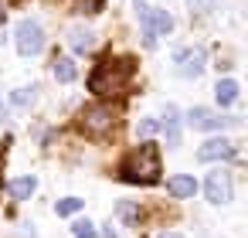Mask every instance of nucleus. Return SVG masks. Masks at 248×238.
I'll list each match as a JSON object with an SVG mask.
<instances>
[{"mask_svg": "<svg viewBox=\"0 0 248 238\" xmlns=\"http://www.w3.org/2000/svg\"><path fill=\"white\" fill-rule=\"evenodd\" d=\"M133 72H136V62L133 58H112L106 55L92 75H89V92L99 95V99H109V95H119L126 92V85L133 82Z\"/></svg>", "mask_w": 248, "mask_h": 238, "instance_id": "obj_1", "label": "nucleus"}, {"mask_svg": "<svg viewBox=\"0 0 248 238\" xmlns=\"http://www.w3.org/2000/svg\"><path fill=\"white\" fill-rule=\"evenodd\" d=\"M160 174H163V167H160V150H156V143H140V146H136L133 153H126L123 163H119V180H123V184L150 187V184L160 180Z\"/></svg>", "mask_w": 248, "mask_h": 238, "instance_id": "obj_2", "label": "nucleus"}, {"mask_svg": "<svg viewBox=\"0 0 248 238\" xmlns=\"http://www.w3.org/2000/svg\"><path fill=\"white\" fill-rule=\"evenodd\" d=\"M112 126H116V112L109 106H85L78 112V129L85 136H106Z\"/></svg>", "mask_w": 248, "mask_h": 238, "instance_id": "obj_3", "label": "nucleus"}, {"mask_svg": "<svg viewBox=\"0 0 248 238\" xmlns=\"http://www.w3.org/2000/svg\"><path fill=\"white\" fill-rule=\"evenodd\" d=\"M14 38H17V51H21L24 58H34V55L45 51V31H41L38 21H21Z\"/></svg>", "mask_w": 248, "mask_h": 238, "instance_id": "obj_4", "label": "nucleus"}, {"mask_svg": "<svg viewBox=\"0 0 248 238\" xmlns=\"http://www.w3.org/2000/svg\"><path fill=\"white\" fill-rule=\"evenodd\" d=\"M204 194H207V201H211V204H228V201H231V194H234V187H231V174H228L224 167L211 170V174H207V180H204Z\"/></svg>", "mask_w": 248, "mask_h": 238, "instance_id": "obj_5", "label": "nucleus"}, {"mask_svg": "<svg viewBox=\"0 0 248 238\" xmlns=\"http://www.w3.org/2000/svg\"><path fill=\"white\" fill-rule=\"evenodd\" d=\"M187 123H190L194 129H228V126H234L238 119H231V116H221V112H214V109H204V106H194V109L187 112Z\"/></svg>", "mask_w": 248, "mask_h": 238, "instance_id": "obj_6", "label": "nucleus"}, {"mask_svg": "<svg viewBox=\"0 0 248 238\" xmlns=\"http://www.w3.org/2000/svg\"><path fill=\"white\" fill-rule=\"evenodd\" d=\"M204 62H207L204 48H184V51H177V72L184 79H197L204 72Z\"/></svg>", "mask_w": 248, "mask_h": 238, "instance_id": "obj_7", "label": "nucleus"}, {"mask_svg": "<svg viewBox=\"0 0 248 238\" xmlns=\"http://www.w3.org/2000/svg\"><path fill=\"white\" fill-rule=\"evenodd\" d=\"M238 150H234V143H228L224 136L221 140H207L201 150H197V160L201 163H214V160H231Z\"/></svg>", "mask_w": 248, "mask_h": 238, "instance_id": "obj_8", "label": "nucleus"}, {"mask_svg": "<svg viewBox=\"0 0 248 238\" xmlns=\"http://www.w3.org/2000/svg\"><path fill=\"white\" fill-rule=\"evenodd\" d=\"M136 17H140V24H143V45H146V48H153V45H156L153 7H150V4H143V0H136Z\"/></svg>", "mask_w": 248, "mask_h": 238, "instance_id": "obj_9", "label": "nucleus"}, {"mask_svg": "<svg viewBox=\"0 0 248 238\" xmlns=\"http://www.w3.org/2000/svg\"><path fill=\"white\" fill-rule=\"evenodd\" d=\"M160 126L167 133V146H180V112H177V106H167Z\"/></svg>", "mask_w": 248, "mask_h": 238, "instance_id": "obj_10", "label": "nucleus"}, {"mask_svg": "<svg viewBox=\"0 0 248 238\" xmlns=\"http://www.w3.org/2000/svg\"><path fill=\"white\" fill-rule=\"evenodd\" d=\"M167 190H170L173 197H194V190H197V180H194L190 174H173V177L167 180Z\"/></svg>", "mask_w": 248, "mask_h": 238, "instance_id": "obj_11", "label": "nucleus"}, {"mask_svg": "<svg viewBox=\"0 0 248 238\" xmlns=\"http://www.w3.org/2000/svg\"><path fill=\"white\" fill-rule=\"evenodd\" d=\"M7 190H11L14 201H28V197L38 190V180H34V177H17V180L7 184Z\"/></svg>", "mask_w": 248, "mask_h": 238, "instance_id": "obj_12", "label": "nucleus"}, {"mask_svg": "<svg viewBox=\"0 0 248 238\" xmlns=\"http://www.w3.org/2000/svg\"><path fill=\"white\" fill-rule=\"evenodd\" d=\"M68 45H72L75 51H89V48L95 45V34L85 31V28H72V31H68Z\"/></svg>", "mask_w": 248, "mask_h": 238, "instance_id": "obj_13", "label": "nucleus"}, {"mask_svg": "<svg viewBox=\"0 0 248 238\" xmlns=\"http://www.w3.org/2000/svg\"><path fill=\"white\" fill-rule=\"evenodd\" d=\"M55 79H58L62 85L75 82V79H78V68H75V62H72V58H55Z\"/></svg>", "mask_w": 248, "mask_h": 238, "instance_id": "obj_14", "label": "nucleus"}, {"mask_svg": "<svg viewBox=\"0 0 248 238\" xmlns=\"http://www.w3.org/2000/svg\"><path fill=\"white\" fill-rule=\"evenodd\" d=\"M214 95H217V102H221V106H231V102L238 99V82H231V79H221V82L214 85Z\"/></svg>", "mask_w": 248, "mask_h": 238, "instance_id": "obj_15", "label": "nucleus"}, {"mask_svg": "<svg viewBox=\"0 0 248 238\" xmlns=\"http://www.w3.org/2000/svg\"><path fill=\"white\" fill-rule=\"evenodd\" d=\"M153 28H156V34H170L173 31V17L167 11H156L153 7Z\"/></svg>", "mask_w": 248, "mask_h": 238, "instance_id": "obj_16", "label": "nucleus"}, {"mask_svg": "<svg viewBox=\"0 0 248 238\" xmlns=\"http://www.w3.org/2000/svg\"><path fill=\"white\" fill-rule=\"evenodd\" d=\"M82 207H85V201H78V197H65V201L55 204L58 218H68V214H75V211H82Z\"/></svg>", "mask_w": 248, "mask_h": 238, "instance_id": "obj_17", "label": "nucleus"}, {"mask_svg": "<svg viewBox=\"0 0 248 238\" xmlns=\"http://www.w3.org/2000/svg\"><path fill=\"white\" fill-rule=\"evenodd\" d=\"M72 235H75V238H95L99 231H95V224H92L89 218H82V221L72 224Z\"/></svg>", "mask_w": 248, "mask_h": 238, "instance_id": "obj_18", "label": "nucleus"}, {"mask_svg": "<svg viewBox=\"0 0 248 238\" xmlns=\"http://www.w3.org/2000/svg\"><path fill=\"white\" fill-rule=\"evenodd\" d=\"M116 211H119V218H123V221H136V218H140V207H136L133 201H119V204H116Z\"/></svg>", "mask_w": 248, "mask_h": 238, "instance_id": "obj_19", "label": "nucleus"}, {"mask_svg": "<svg viewBox=\"0 0 248 238\" xmlns=\"http://www.w3.org/2000/svg\"><path fill=\"white\" fill-rule=\"evenodd\" d=\"M190 4V14H211L214 11V0H187Z\"/></svg>", "mask_w": 248, "mask_h": 238, "instance_id": "obj_20", "label": "nucleus"}, {"mask_svg": "<svg viewBox=\"0 0 248 238\" xmlns=\"http://www.w3.org/2000/svg\"><path fill=\"white\" fill-rule=\"evenodd\" d=\"M156 129H160V123H156V119H143V123L136 126V133H140V136H153Z\"/></svg>", "mask_w": 248, "mask_h": 238, "instance_id": "obj_21", "label": "nucleus"}, {"mask_svg": "<svg viewBox=\"0 0 248 238\" xmlns=\"http://www.w3.org/2000/svg\"><path fill=\"white\" fill-rule=\"evenodd\" d=\"M31 99H34V89H17V92H14V102H17V106H28Z\"/></svg>", "mask_w": 248, "mask_h": 238, "instance_id": "obj_22", "label": "nucleus"}, {"mask_svg": "<svg viewBox=\"0 0 248 238\" xmlns=\"http://www.w3.org/2000/svg\"><path fill=\"white\" fill-rule=\"evenodd\" d=\"M102 238H119V235H116V228H112V224H109V228H106V231H102Z\"/></svg>", "mask_w": 248, "mask_h": 238, "instance_id": "obj_23", "label": "nucleus"}, {"mask_svg": "<svg viewBox=\"0 0 248 238\" xmlns=\"http://www.w3.org/2000/svg\"><path fill=\"white\" fill-rule=\"evenodd\" d=\"M156 238H184V235H177V231H163V235H156Z\"/></svg>", "mask_w": 248, "mask_h": 238, "instance_id": "obj_24", "label": "nucleus"}, {"mask_svg": "<svg viewBox=\"0 0 248 238\" xmlns=\"http://www.w3.org/2000/svg\"><path fill=\"white\" fill-rule=\"evenodd\" d=\"M0 160H4V157H0Z\"/></svg>", "mask_w": 248, "mask_h": 238, "instance_id": "obj_25", "label": "nucleus"}]
</instances>
